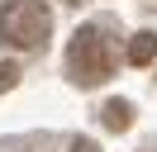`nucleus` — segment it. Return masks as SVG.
<instances>
[{
	"mask_svg": "<svg viewBox=\"0 0 157 152\" xmlns=\"http://www.w3.org/2000/svg\"><path fill=\"white\" fill-rule=\"evenodd\" d=\"M14 81H19V66H14V62H0V90H14Z\"/></svg>",
	"mask_w": 157,
	"mask_h": 152,
	"instance_id": "nucleus-5",
	"label": "nucleus"
},
{
	"mask_svg": "<svg viewBox=\"0 0 157 152\" xmlns=\"http://www.w3.org/2000/svg\"><path fill=\"white\" fill-rule=\"evenodd\" d=\"M67 5H81V0H67Z\"/></svg>",
	"mask_w": 157,
	"mask_h": 152,
	"instance_id": "nucleus-7",
	"label": "nucleus"
},
{
	"mask_svg": "<svg viewBox=\"0 0 157 152\" xmlns=\"http://www.w3.org/2000/svg\"><path fill=\"white\" fill-rule=\"evenodd\" d=\"M67 76L76 86H86V90L90 86H105L114 76V48H109V38L95 24L71 33V43H67Z\"/></svg>",
	"mask_w": 157,
	"mask_h": 152,
	"instance_id": "nucleus-1",
	"label": "nucleus"
},
{
	"mask_svg": "<svg viewBox=\"0 0 157 152\" xmlns=\"http://www.w3.org/2000/svg\"><path fill=\"white\" fill-rule=\"evenodd\" d=\"M124 57H128V66H147V62L157 57V33H147V28H143V33H133V38H128V48H124Z\"/></svg>",
	"mask_w": 157,
	"mask_h": 152,
	"instance_id": "nucleus-3",
	"label": "nucleus"
},
{
	"mask_svg": "<svg viewBox=\"0 0 157 152\" xmlns=\"http://www.w3.org/2000/svg\"><path fill=\"white\" fill-rule=\"evenodd\" d=\"M71 152H100V147H95L90 138H71Z\"/></svg>",
	"mask_w": 157,
	"mask_h": 152,
	"instance_id": "nucleus-6",
	"label": "nucleus"
},
{
	"mask_svg": "<svg viewBox=\"0 0 157 152\" xmlns=\"http://www.w3.org/2000/svg\"><path fill=\"white\" fill-rule=\"evenodd\" d=\"M52 33V14L43 0H10L0 10V43L5 48H43Z\"/></svg>",
	"mask_w": 157,
	"mask_h": 152,
	"instance_id": "nucleus-2",
	"label": "nucleus"
},
{
	"mask_svg": "<svg viewBox=\"0 0 157 152\" xmlns=\"http://www.w3.org/2000/svg\"><path fill=\"white\" fill-rule=\"evenodd\" d=\"M100 119H105L109 133H124L128 124H133V104H128V100H109L105 109H100Z\"/></svg>",
	"mask_w": 157,
	"mask_h": 152,
	"instance_id": "nucleus-4",
	"label": "nucleus"
}]
</instances>
